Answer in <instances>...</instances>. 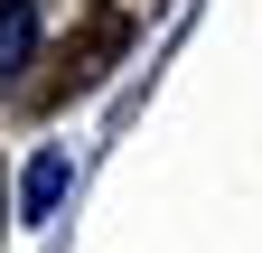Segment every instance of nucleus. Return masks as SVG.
I'll use <instances>...</instances> for the list:
<instances>
[{
    "mask_svg": "<svg viewBox=\"0 0 262 253\" xmlns=\"http://www.w3.org/2000/svg\"><path fill=\"white\" fill-rule=\"evenodd\" d=\"M38 66V0H0V85Z\"/></svg>",
    "mask_w": 262,
    "mask_h": 253,
    "instance_id": "obj_1",
    "label": "nucleus"
},
{
    "mask_svg": "<svg viewBox=\"0 0 262 253\" xmlns=\"http://www.w3.org/2000/svg\"><path fill=\"white\" fill-rule=\"evenodd\" d=\"M66 178H75V160H66V150H38V160H28V178H19V216H28V225H47V216H56Z\"/></svg>",
    "mask_w": 262,
    "mask_h": 253,
    "instance_id": "obj_2",
    "label": "nucleus"
}]
</instances>
